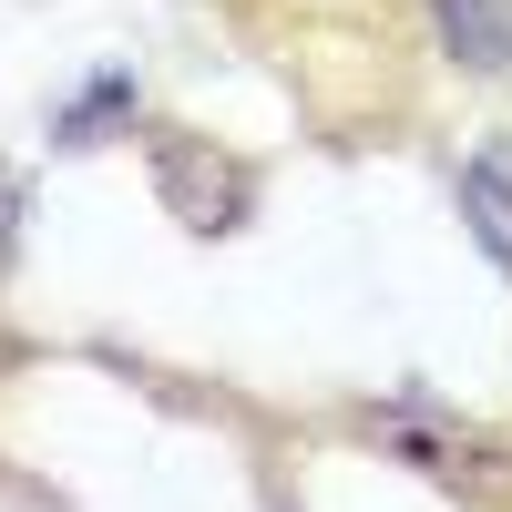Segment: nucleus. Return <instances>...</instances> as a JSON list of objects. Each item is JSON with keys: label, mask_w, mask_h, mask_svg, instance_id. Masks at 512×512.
Instances as JSON below:
<instances>
[{"label": "nucleus", "mask_w": 512, "mask_h": 512, "mask_svg": "<svg viewBox=\"0 0 512 512\" xmlns=\"http://www.w3.org/2000/svg\"><path fill=\"white\" fill-rule=\"evenodd\" d=\"M154 195L175 205L195 236H226V226L246 216V175H236V164H216L195 134H154Z\"/></svg>", "instance_id": "f257e3e1"}, {"label": "nucleus", "mask_w": 512, "mask_h": 512, "mask_svg": "<svg viewBox=\"0 0 512 512\" xmlns=\"http://www.w3.org/2000/svg\"><path fill=\"white\" fill-rule=\"evenodd\" d=\"M431 31L461 72H502L512 62V0H431Z\"/></svg>", "instance_id": "f03ea898"}, {"label": "nucleus", "mask_w": 512, "mask_h": 512, "mask_svg": "<svg viewBox=\"0 0 512 512\" xmlns=\"http://www.w3.org/2000/svg\"><path fill=\"white\" fill-rule=\"evenodd\" d=\"M123 113H134V72H123V62H103V72L82 82V93H72L62 113H52V144H103Z\"/></svg>", "instance_id": "7ed1b4c3"}]
</instances>
